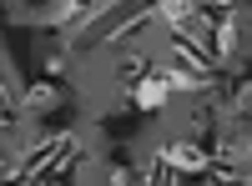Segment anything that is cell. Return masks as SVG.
<instances>
[{
	"instance_id": "5b68a950",
	"label": "cell",
	"mask_w": 252,
	"mask_h": 186,
	"mask_svg": "<svg viewBox=\"0 0 252 186\" xmlns=\"http://www.w3.org/2000/svg\"><path fill=\"white\" fill-rule=\"evenodd\" d=\"M10 116V76H5V66H0V121Z\"/></svg>"
},
{
	"instance_id": "8992f818",
	"label": "cell",
	"mask_w": 252,
	"mask_h": 186,
	"mask_svg": "<svg viewBox=\"0 0 252 186\" xmlns=\"http://www.w3.org/2000/svg\"><path fill=\"white\" fill-rule=\"evenodd\" d=\"M31 5H46V0H31Z\"/></svg>"
},
{
	"instance_id": "277c9868",
	"label": "cell",
	"mask_w": 252,
	"mask_h": 186,
	"mask_svg": "<svg viewBox=\"0 0 252 186\" xmlns=\"http://www.w3.org/2000/svg\"><path fill=\"white\" fill-rule=\"evenodd\" d=\"M20 106H26L31 116H51L61 106V91L51 86V80H35V86H26V96H20Z\"/></svg>"
},
{
	"instance_id": "6da1fadb",
	"label": "cell",
	"mask_w": 252,
	"mask_h": 186,
	"mask_svg": "<svg viewBox=\"0 0 252 186\" xmlns=\"http://www.w3.org/2000/svg\"><path fill=\"white\" fill-rule=\"evenodd\" d=\"M141 15H152V0H106V5H101L86 26H81V40H76V46H81V51H96L101 40L131 30Z\"/></svg>"
},
{
	"instance_id": "7a4b0ae2",
	"label": "cell",
	"mask_w": 252,
	"mask_h": 186,
	"mask_svg": "<svg viewBox=\"0 0 252 186\" xmlns=\"http://www.w3.org/2000/svg\"><path fill=\"white\" fill-rule=\"evenodd\" d=\"M157 161H166V171H212V156H207L197 141H177V146H166Z\"/></svg>"
},
{
	"instance_id": "3957f363",
	"label": "cell",
	"mask_w": 252,
	"mask_h": 186,
	"mask_svg": "<svg viewBox=\"0 0 252 186\" xmlns=\"http://www.w3.org/2000/svg\"><path fill=\"white\" fill-rule=\"evenodd\" d=\"M166 80H161V71H146L141 80H131V106L136 111H157V106H166Z\"/></svg>"
}]
</instances>
